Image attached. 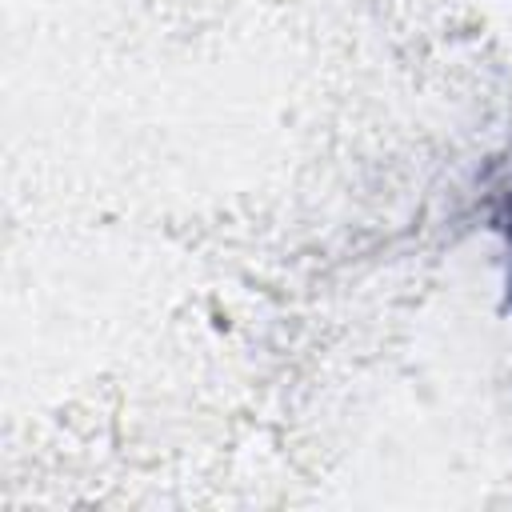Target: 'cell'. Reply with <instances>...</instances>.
Instances as JSON below:
<instances>
[{
  "mask_svg": "<svg viewBox=\"0 0 512 512\" xmlns=\"http://www.w3.org/2000/svg\"><path fill=\"white\" fill-rule=\"evenodd\" d=\"M504 232H508V248H512V196H508V208H504ZM512 288V280H508Z\"/></svg>",
  "mask_w": 512,
  "mask_h": 512,
  "instance_id": "obj_1",
  "label": "cell"
}]
</instances>
